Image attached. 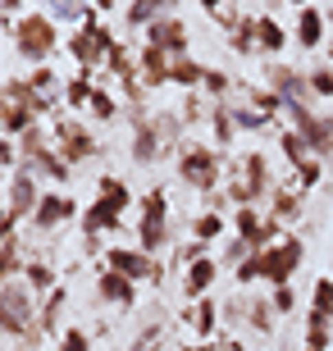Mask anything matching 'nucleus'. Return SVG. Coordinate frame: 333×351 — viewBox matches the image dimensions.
Masks as SVG:
<instances>
[{"label":"nucleus","mask_w":333,"mask_h":351,"mask_svg":"<svg viewBox=\"0 0 333 351\" xmlns=\"http://www.w3.org/2000/svg\"><path fill=\"white\" fill-rule=\"evenodd\" d=\"M115 46H119V41H115V32L101 23V10H96V5H87V19H82V27L65 37V51L78 60V69H82V73H96V69H105V60H110V51H115Z\"/></svg>","instance_id":"obj_1"},{"label":"nucleus","mask_w":333,"mask_h":351,"mask_svg":"<svg viewBox=\"0 0 333 351\" xmlns=\"http://www.w3.org/2000/svg\"><path fill=\"white\" fill-rule=\"evenodd\" d=\"M14 51L23 55L32 69H41L46 60H51L55 51H60V27H55L51 14L41 10H27L19 23H14Z\"/></svg>","instance_id":"obj_2"},{"label":"nucleus","mask_w":333,"mask_h":351,"mask_svg":"<svg viewBox=\"0 0 333 351\" xmlns=\"http://www.w3.org/2000/svg\"><path fill=\"white\" fill-rule=\"evenodd\" d=\"M37 333V297L27 283H5L0 287V338H19V333Z\"/></svg>","instance_id":"obj_3"},{"label":"nucleus","mask_w":333,"mask_h":351,"mask_svg":"<svg viewBox=\"0 0 333 351\" xmlns=\"http://www.w3.org/2000/svg\"><path fill=\"white\" fill-rule=\"evenodd\" d=\"M256 256H260V278H265L269 287H288L292 274L301 269V261H306V242L297 233H283V242L256 251Z\"/></svg>","instance_id":"obj_4"},{"label":"nucleus","mask_w":333,"mask_h":351,"mask_svg":"<svg viewBox=\"0 0 333 351\" xmlns=\"http://www.w3.org/2000/svg\"><path fill=\"white\" fill-rule=\"evenodd\" d=\"M169 247V196L165 187H151L141 196V219H137V251L155 256Z\"/></svg>","instance_id":"obj_5"},{"label":"nucleus","mask_w":333,"mask_h":351,"mask_svg":"<svg viewBox=\"0 0 333 351\" xmlns=\"http://www.w3.org/2000/svg\"><path fill=\"white\" fill-rule=\"evenodd\" d=\"M174 169L187 187L196 192H215L219 187V173H224V160H219L215 146H183L179 160H174Z\"/></svg>","instance_id":"obj_6"},{"label":"nucleus","mask_w":333,"mask_h":351,"mask_svg":"<svg viewBox=\"0 0 333 351\" xmlns=\"http://www.w3.org/2000/svg\"><path fill=\"white\" fill-rule=\"evenodd\" d=\"M274 192V178H269V160L260 156V151H251L242 165V182H233L229 187V201L233 210H242V206H256V201H265V196Z\"/></svg>","instance_id":"obj_7"},{"label":"nucleus","mask_w":333,"mask_h":351,"mask_svg":"<svg viewBox=\"0 0 333 351\" xmlns=\"http://www.w3.org/2000/svg\"><path fill=\"white\" fill-rule=\"evenodd\" d=\"M55 151H60V160L73 169V165H87L101 146H96V137H91L78 119H60V123H55Z\"/></svg>","instance_id":"obj_8"},{"label":"nucleus","mask_w":333,"mask_h":351,"mask_svg":"<svg viewBox=\"0 0 333 351\" xmlns=\"http://www.w3.org/2000/svg\"><path fill=\"white\" fill-rule=\"evenodd\" d=\"M101 256H105V269L124 274V278H133V283H141V278H165L160 261L146 256V251H137V247H110V251H101Z\"/></svg>","instance_id":"obj_9"},{"label":"nucleus","mask_w":333,"mask_h":351,"mask_svg":"<svg viewBox=\"0 0 333 351\" xmlns=\"http://www.w3.org/2000/svg\"><path fill=\"white\" fill-rule=\"evenodd\" d=\"M141 37H146V46H160V51L174 55V60H187V41H192V37H187V23H183L174 10H165L146 32H141Z\"/></svg>","instance_id":"obj_10"},{"label":"nucleus","mask_w":333,"mask_h":351,"mask_svg":"<svg viewBox=\"0 0 333 351\" xmlns=\"http://www.w3.org/2000/svg\"><path fill=\"white\" fill-rule=\"evenodd\" d=\"M265 73H269L265 87L274 91L283 105H310L315 101V96H310V73H301V69H292V64H269Z\"/></svg>","instance_id":"obj_11"},{"label":"nucleus","mask_w":333,"mask_h":351,"mask_svg":"<svg viewBox=\"0 0 333 351\" xmlns=\"http://www.w3.org/2000/svg\"><path fill=\"white\" fill-rule=\"evenodd\" d=\"M41 182L32 178L27 169H14L10 173V201H5V210H10L14 219H32L37 215V206H41Z\"/></svg>","instance_id":"obj_12"},{"label":"nucleus","mask_w":333,"mask_h":351,"mask_svg":"<svg viewBox=\"0 0 333 351\" xmlns=\"http://www.w3.org/2000/svg\"><path fill=\"white\" fill-rule=\"evenodd\" d=\"M165 156V137L155 128V119L146 110H133V160L137 165H155Z\"/></svg>","instance_id":"obj_13"},{"label":"nucleus","mask_w":333,"mask_h":351,"mask_svg":"<svg viewBox=\"0 0 333 351\" xmlns=\"http://www.w3.org/2000/svg\"><path fill=\"white\" fill-rule=\"evenodd\" d=\"M292 41L301 46V51H320L324 41H329V23H324V5H301V10H297Z\"/></svg>","instance_id":"obj_14"},{"label":"nucleus","mask_w":333,"mask_h":351,"mask_svg":"<svg viewBox=\"0 0 333 351\" xmlns=\"http://www.w3.org/2000/svg\"><path fill=\"white\" fill-rule=\"evenodd\" d=\"M69 219H78V201L69 192H46L37 215H32V228L51 233V228H60V223H69Z\"/></svg>","instance_id":"obj_15"},{"label":"nucleus","mask_w":333,"mask_h":351,"mask_svg":"<svg viewBox=\"0 0 333 351\" xmlns=\"http://www.w3.org/2000/svg\"><path fill=\"white\" fill-rule=\"evenodd\" d=\"M169 69H174V55H165L160 46H137V73H141V87H165L169 82Z\"/></svg>","instance_id":"obj_16"},{"label":"nucleus","mask_w":333,"mask_h":351,"mask_svg":"<svg viewBox=\"0 0 333 351\" xmlns=\"http://www.w3.org/2000/svg\"><path fill=\"white\" fill-rule=\"evenodd\" d=\"M96 292H101V301H110V306H133V301H137V283L124 278V274H115V269L96 274Z\"/></svg>","instance_id":"obj_17"},{"label":"nucleus","mask_w":333,"mask_h":351,"mask_svg":"<svg viewBox=\"0 0 333 351\" xmlns=\"http://www.w3.org/2000/svg\"><path fill=\"white\" fill-rule=\"evenodd\" d=\"M215 278H219V261H215V256H205V261L187 265V278H183V292H187L192 301H201V297H210V287H215Z\"/></svg>","instance_id":"obj_18"},{"label":"nucleus","mask_w":333,"mask_h":351,"mask_svg":"<svg viewBox=\"0 0 333 351\" xmlns=\"http://www.w3.org/2000/svg\"><path fill=\"white\" fill-rule=\"evenodd\" d=\"M283 46H288V27L274 19V14H256V51L265 55H283Z\"/></svg>","instance_id":"obj_19"},{"label":"nucleus","mask_w":333,"mask_h":351,"mask_svg":"<svg viewBox=\"0 0 333 351\" xmlns=\"http://www.w3.org/2000/svg\"><path fill=\"white\" fill-rule=\"evenodd\" d=\"M119 228V210L105 206V201H91L87 210H82V233L87 237H101V233H115Z\"/></svg>","instance_id":"obj_20"},{"label":"nucleus","mask_w":333,"mask_h":351,"mask_svg":"<svg viewBox=\"0 0 333 351\" xmlns=\"http://www.w3.org/2000/svg\"><path fill=\"white\" fill-rule=\"evenodd\" d=\"M269 219H279V223L301 219V192H292V187H274V192H269Z\"/></svg>","instance_id":"obj_21"},{"label":"nucleus","mask_w":333,"mask_h":351,"mask_svg":"<svg viewBox=\"0 0 333 351\" xmlns=\"http://www.w3.org/2000/svg\"><path fill=\"white\" fill-rule=\"evenodd\" d=\"M96 201H105V206H115L119 215L133 206V192H128V182L124 178H115V173H101L96 178Z\"/></svg>","instance_id":"obj_22"},{"label":"nucleus","mask_w":333,"mask_h":351,"mask_svg":"<svg viewBox=\"0 0 333 351\" xmlns=\"http://www.w3.org/2000/svg\"><path fill=\"white\" fill-rule=\"evenodd\" d=\"M27 87L37 91V96H41V101H46V105H55V101H60V96H65V78H60V73H55L51 64L32 69V73H27Z\"/></svg>","instance_id":"obj_23"},{"label":"nucleus","mask_w":333,"mask_h":351,"mask_svg":"<svg viewBox=\"0 0 333 351\" xmlns=\"http://www.w3.org/2000/svg\"><path fill=\"white\" fill-rule=\"evenodd\" d=\"M279 146H283V160H288L292 169H306L310 160H315V151L306 146V137H301L297 128H283L279 132Z\"/></svg>","instance_id":"obj_24"},{"label":"nucleus","mask_w":333,"mask_h":351,"mask_svg":"<svg viewBox=\"0 0 333 351\" xmlns=\"http://www.w3.org/2000/svg\"><path fill=\"white\" fill-rule=\"evenodd\" d=\"M205 73H210V69L196 64L192 55H187V60H174V69H169V82H174V87H187V91H201Z\"/></svg>","instance_id":"obj_25"},{"label":"nucleus","mask_w":333,"mask_h":351,"mask_svg":"<svg viewBox=\"0 0 333 351\" xmlns=\"http://www.w3.org/2000/svg\"><path fill=\"white\" fill-rule=\"evenodd\" d=\"M187 319H192V324H196V333H201L205 342H210V338H215V333H219V306H215V301H210V297L192 301V311H187Z\"/></svg>","instance_id":"obj_26"},{"label":"nucleus","mask_w":333,"mask_h":351,"mask_svg":"<svg viewBox=\"0 0 333 351\" xmlns=\"http://www.w3.org/2000/svg\"><path fill=\"white\" fill-rule=\"evenodd\" d=\"M65 301H69L65 287H55L51 297H46V306L37 311V333H32V342H37L41 333H55V324H60V311H65Z\"/></svg>","instance_id":"obj_27"},{"label":"nucleus","mask_w":333,"mask_h":351,"mask_svg":"<svg viewBox=\"0 0 333 351\" xmlns=\"http://www.w3.org/2000/svg\"><path fill=\"white\" fill-rule=\"evenodd\" d=\"M96 73H82V69H78V78H69L65 82V105L69 110H87L91 105V91H96Z\"/></svg>","instance_id":"obj_28"},{"label":"nucleus","mask_w":333,"mask_h":351,"mask_svg":"<svg viewBox=\"0 0 333 351\" xmlns=\"http://www.w3.org/2000/svg\"><path fill=\"white\" fill-rule=\"evenodd\" d=\"M23 269H27V261H23V251H19V237H14V242L0 247V287L14 283V278H23Z\"/></svg>","instance_id":"obj_29"},{"label":"nucleus","mask_w":333,"mask_h":351,"mask_svg":"<svg viewBox=\"0 0 333 351\" xmlns=\"http://www.w3.org/2000/svg\"><path fill=\"white\" fill-rule=\"evenodd\" d=\"M210 128H215V146H233V137H238V123H233V110L224 101L210 105Z\"/></svg>","instance_id":"obj_30"},{"label":"nucleus","mask_w":333,"mask_h":351,"mask_svg":"<svg viewBox=\"0 0 333 351\" xmlns=\"http://www.w3.org/2000/svg\"><path fill=\"white\" fill-rule=\"evenodd\" d=\"M23 283L32 287V297H37V292H46V297H51L55 287H60V283H55V269H51L46 261H27V269H23Z\"/></svg>","instance_id":"obj_31"},{"label":"nucleus","mask_w":333,"mask_h":351,"mask_svg":"<svg viewBox=\"0 0 333 351\" xmlns=\"http://www.w3.org/2000/svg\"><path fill=\"white\" fill-rule=\"evenodd\" d=\"M224 228H229V219H224L219 210H201V215L192 219V237H196V242H215Z\"/></svg>","instance_id":"obj_32"},{"label":"nucleus","mask_w":333,"mask_h":351,"mask_svg":"<svg viewBox=\"0 0 333 351\" xmlns=\"http://www.w3.org/2000/svg\"><path fill=\"white\" fill-rule=\"evenodd\" d=\"M165 10H169V5H160V0H137V5L124 10V19H128V27H141V32H146V27H151Z\"/></svg>","instance_id":"obj_33"},{"label":"nucleus","mask_w":333,"mask_h":351,"mask_svg":"<svg viewBox=\"0 0 333 351\" xmlns=\"http://www.w3.org/2000/svg\"><path fill=\"white\" fill-rule=\"evenodd\" d=\"M229 46L238 55H251V51H256V14H242V23L229 32Z\"/></svg>","instance_id":"obj_34"},{"label":"nucleus","mask_w":333,"mask_h":351,"mask_svg":"<svg viewBox=\"0 0 333 351\" xmlns=\"http://www.w3.org/2000/svg\"><path fill=\"white\" fill-rule=\"evenodd\" d=\"M310 315L333 319V278H315V287H310Z\"/></svg>","instance_id":"obj_35"},{"label":"nucleus","mask_w":333,"mask_h":351,"mask_svg":"<svg viewBox=\"0 0 333 351\" xmlns=\"http://www.w3.org/2000/svg\"><path fill=\"white\" fill-rule=\"evenodd\" d=\"M333 319H320V315H310L306 319V351H329V342H333Z\"/></svg>","instance_id":"obj_36"},{"label":"nucleus","mask_w":333,"mask_h":351,"mask_svg":"<svg viewBox=\"0 0 333 351\" xmlns=\"http://www.w3.org/2000/svg\"><path fill=\"white\" fill-rule=\"evenodd\" d=\"M242 91H246V105H251V110H260V114H269V119L283 114V101L269 87H242Z\"/></svg>","instance_id":"obj_37"},{"label":"nucleus","mask_w":333,"mask_h":351,"mask_svg":"<svg viewBox=\"0 0 333 351\" xmlns=\"http://www.w3.org/2000/svg\"><path fill=\"white\" fill-rule=\"evenodd\" d=\"M87 114H96L101 123H110V119L119 114V101H115V96H110L105 87H96V91H91V105H87Z\"/></svg>","instance_id":"obj_38"},{"label":"nucleus","mask_w":333,"mask_h":351,"mask_svg":"<svg viewBox=\"0 0 333 351\" xmlns=\"http://www.w3.org/2000/svg\"><path fill=\"white\" fill-rule=\"evenodd\" d=\"M233 87H238V82H233L229 73H224V69H210V73H205V82H201V91H205V96H215V105L224 101V96H229Z\"/></svg>","instance_id":"obj_39"},{"label":"nucleus","mask_w":333,"mask_h":351,"mask_svg":"<svg viewBox=\"0 0 333 351\" xmlns=\"http://www.w3.org/2000/svg\"><path fill=\"white\" fill-rule=\"evenodd\" d=\"M233 123H238V132H260V128H269L274 119L260 114V110H251V105H242V110H233Z\"/></svg>","instance_id":"obj_40"},{"label":"nucleus","mask_w":333,"mask_h":351,"mask_svg":"<svg viewBox=\"0 0 333 351\" xmlns=\"http://www.w3.org/2000/svg\"><path fill=\"white\" fill-rule=\"evenodd\" d=\"M310 96L315 101H333V69H310Z\"/></svg>","instance_id":"obj_41"},{"label":"nucleus","mask_w":333,"mask_h":351,"mask_svg":"<svg viewBox=\"0 0 333 351\" xmlns=\"http://www.w3.org/2000/svg\"><path fill=\"white\" fill-rule=\"evenodd\" d=\"M269 301H274V311H279V315H292V311H297V292H292V283H288V287H274V292H269Z\"/></svg>","instance_id":"obj_42"},{"label":"nucleus","mask_w":333,"mask_h":351,"mask_svg":"<svg viewBox=\"0 0 333 351\" xmlns=\"http://www.w3.org/2000/svg\"><path fill=\"white\" fill-rule=\"evenodd\" d=\"M60 351H91V338L82 328H65V338H60Z\"/></svg>","instance_id":"obj_43"},{"label":"nucleus","mask_w":333,"mask_h":351,"mask_svg":"<svg viewBox=\"0 0 333 351\" xmlns=\"http://www.w3.org/2000/svg\"><path fill=\"white\" fill-rule=\"evenodd\" d=\"M256 278H260V256H246V261L242 265H238V283H256Z\"/></svg>","instance_id":"obj_44"},{"label":"nucleus","mask_w":333,"mask_h":351,"mask_svg":"<svg viewBox=\"0 0 333 351\" xmlns=\"http://www.w3.org/2000/svg\"><path fill=\"white\" fill-rule=\"evenodd\" d=\"M0 169H19V142L0 137Z\"/></svg>","instance_id":"obj_45"},{"label":"nucleus","mask_w":333,"mask_h":351,"mask_svg":"<svg viewBox=\"0 0 333 351\" xmlns=\"http://www.w3.org/2000/svg\"><path fill=\"white\" fill-rule=\"evenodd\" d=\"M14 233H19V219L0 206V247H5V242H14Z\"/></svg>","instance_id":"obj_46"},{"label":"nucleus","mask_w":333,"mask_h":351,"mask_svg":"<svg viewBox=\"0 0 333 351\" xmlns=\"http://www.w3.org/2000/svg\"><path fill=\"white\" fill-rule=\"evenodd\" d=\"M324 55H329V64H333V37H329V41H324Z\"/></svg>","instance_id":"obj_47"},{"label":"nucleus","mask_w":333,"mask_h":351,"mask_svg":"<svg viewBox=\"0 0 333 351\" xmlns=\"http://www.w3.org/2000/svg\"><path fill=\"white\" fill-rule=\"evenodd\" d=\"M187 351H215V347H210V342H205V347H187Z\"/></svg>","instance_id":"obj_48"},{"label":"nucleus","mask_w":333,"mask_h":351,"mask_svg":"<svg viewBox=\"0 0 333 351\" xmlns=\"http://www.w3.org/2000/svg\"><path fill=\"white\" fill-rule=\"evenodd\" d=\"M324 23H333V10H324Z\"/></svg>","instance_id":"obj_49"},{"label":"nucleus","mask_w":333,"mask_h":351,"mask_svg":"<svg viewBox=\"0 0 333 351\" xmlns=\"http://www.w3.org/2000/svg\"><path fill=\"white\" fill-rule=\"evenodd\" d=\"M0 137H5V114H0Z\"/></svg>","instance_id":"obj_50"},{"label":"nucleus","mask_w":333,"mask_h":351,"mask_svg":"<svg viewBox=\"0 0 333 351\" xmlns=\"http://www.w3.org/2000/svg\"><path fill=\"white\" fill-rule=\"evenodd\" d=\"M0 23H5V10H0Z\"/></svg>","instance_id":"obj_51"}]
</instances>
